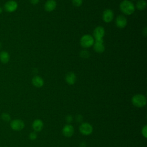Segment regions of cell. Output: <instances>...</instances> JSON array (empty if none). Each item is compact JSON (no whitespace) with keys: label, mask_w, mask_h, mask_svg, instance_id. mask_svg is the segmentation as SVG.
<instances>
[{"label":"cell","mask_w":147,"mask_h":147,"mask_svg":"<svg viewBox=\"0 0 147 147\" xmlns=\"http://www.w3.org/2000/svg\"><path fill=\"white\" fill-rule=\"evenodd\" d=\"M119 8L122 13L126 15H130L133 14L135 10L133 3L127 0L122 1L119 5Z\"/></svg>","instance_id":"cell-1"},{"label":"cell","mask_w":147,"mask_h":147,"mask_svg":"<svg viewBox=\"0 0 147 147\" xmlns=\"http://www.w3.org/2000/svg\"><path fill=\"white\" fill-rule=\"evenodd\" d=\"M131 103L135 107H142L146 104V98L142 94H136L132 97Z\"/></svg>","instance_id":"cell-2"},{"label":"cell","mask_w":147,"mask_h":147,"mask_svg":"<svg viewBox=\"0 0 147 147\" xmlns=\"http://www.w3.org/2000/svg\"><path fill=\"white\" fill-rule=\"evenodd\" d=\"M94 43V38L90 34H85L80 39V44L83 48H89Z\"/></svg>","instance_id":"cell-3"},{"label":"cell","mask_w":147,"mask_h":147,"mask_svg":"<svg viewBox=\"0 0 147 147\" xmlns=\"http://www.w3.org/2000/svg\"><path fill=\"white\" fill-rule=\"evenodd\" d=\"M79 131L82 134L88 136L92 133L93 127L90 123L88 122H83L79 126Z\"/></svg>","instance_id":"cell-4"},{"label":"cell","mask_w":147,"mask_h":147,"mask_svg":"<svg viewBox=\"0 0 147 147\" xmlns=\"http://www.w3.org/2000/svg\"><path fill=\"white\" fill-rule=\"evenodd\" d=\"M10 127L15 131H20L25 127V123L20 119H15L12 120L10 123Z\"/></svg>","instance_id":"cell-5"},{"label":"cell","mask_w":147,"mask_h":147,"mask_svg":"<svg viewBox=\"0 0 147 147\" xmlns=\"http://www.w3.org/2000/svg\"><path fill=\"white\" fill-rule=\"evenodd\" d=\"M3 7L6 11L8 13H13L17 9L18 3L16 1L9 0L5 3Z\"/></svg>","instance_id":"cell-6"},{"label":"cell","mask_w":147,"mask_h":147,"mask_svg":"<svg viewBox=\"0 0 147 147\" xmlns=\"http://www.w3.org/2000/svg\"><path fill=\"white\" fill-rule=\"evenodd\" d=\"M94 49L97 53H102L104 52L105 48L103 45V40L102 38L95 39L94 43Z\"/></svg>","instance_id":"cell-7"},{"label":"cell","mask_w":147,"mask_h":147,"mask_svg":"<svg viewBox=\"0 0 147 147\" xmlns=\"http://www.w3.org/2000/svg\"><path fill=\"white\" fill-rule=\"evenodd\" d=\"M62 133L65 137H70L74 133V127L70 124H67L63 127Z\"/></svg>","instance_id":"cell-8"},{"label":"cell","mask_w":147,"mask_h":147,"mask_svg":"<svg viewBox=\"0 0 147 147\" xmlns=\"http://www.w3.org/2000/svg\"><path fill=\"white\" fill-rule=\"evenodd\" d=\"M102 17L105 22H110L114 18V13L111 9H106L103 11Z\"/></svg>","instance_id":"cell-9"},{"label":"cell","mask_w":147,"mask_h":147,"mask_svg":"<svg viewBox=\"0 0 147 147\" xmlns=\"http://www.w3.org/2000/svg\"><path fill=\"white\" fill-rule=\"evenodd\" d=\"M115 24L117 27L119 28H123L127 25V20L125 18V17H124L122 15L118 16L116 18Z\"/></svg>","instance_id":"cell-10"},{"label":"cell","mask_w":147,"mask_h":147,"mask_svg":"<svg viewBox=\"0 0 147 147\" xmlns=\"http://www.w3.org/2000/svg\"><path fill=\"white\" fill-rule=\"evenodd\" d=\"M44 127L43 122L40 119H35L32 123V128L36 132L41 131Z\"/></svg>","instance_id":"cell-11"},{"label":"cell","mask_w":147,"mask_h":147,"mask_svg":"<svg viewBox=\"0 0 147 147\" xmlns=\"http://www.w3.org/2000/svg\"><path fill=\"white\" fill-rule=\"evenodd\" d=\"M105 29L102 26L96 27L94 30V36L95 39L102 38L105 35Z\"/></svg>","instance_id":"cell-12"},{"label":"cell","mask_w":147,"mask_h":147,"mask_svg":"<svg viewBox=\"0 0 147 147\" xmlns=\"http://www.w3.org/2000/svg\"><path fill=\"white\" fill-rule=\"evenodd\" d=\"M56 7V2L55 0H48L46 2L44 5L45 10L48 12L52 11Z\"/></svg>","instance_id":"cell-13"},{"label":"cell","mask_w":147,"mask_h":147,"mask_svg":"<svg viewBox=\"0 0 147 147\" xmlns=\"http://www.w3.org/2000/svg\"><path fill=\"white\" fill-rule=\"evenodd\" d=\"M33 85L37 88L41 87L44 85V80L42 78L39 76H34L32 80Z\"/></svg>","instance_id":"cell-14"},{"label":"cell","mask_w":147,"mask_h":147,"mask_svg":"<svg viewBox=\"0 0 147 147\" xmlns=\"http://www.w3.org/2000/svg\"><path fill=\"white\" fill-rule=\"evenodd\" d=\"M65 81L69 85L74 84L76 80V76L74 72H69L65 76Z\"/></svg>","instance_id":"cell-15"},{"label":"cell","mask_w":147,"mask_h":147,"mask_svg":"<svg viewBox=\"0 0 147 147\" xmlns=\"http://www.w3.org/2000/svg\"><path fill=\"white\" fill-rule=\"evenodd\" d=\"M10 60V55L7 51H2L0 52V61L3 64L7 63Z\"/></svg>","instance_id":"cell-16"},{"label":"cell","mask_w":147,"mask_h":147,"mask_svg":"<svg viewBox=\"0 0 147 147\" xmlns=\"http://www.w3.org/2000/svg\"><path fill=\"white\" fill-rule=\"evenodd\" d=\"M146 6V2L144 0H140L136 3V8L140 10H144Z\"/></svg>","instance_id":"cell-17"},{"label":"cell","mask_w":147,"mask_h":147,"mask_svg":"<svg viewBox=\"0 0 147 147\" xmlns=\"http://www.w3.org/2000/svg\"><path fill=\"white\" fill-rule=\"evenodd\" d=\"M1 118H2V119L3 121H4L5 122H9L11 119L10 115L8 113H2V115H1Z\"/></svg>","instance_id":"cell-18"},{"label":"cell","mask_w":147,"mask_h":147,"mask_svg":"<svg viewBox=\"0 0 147 147\" xmlns=\"http://www.w3.org/2000/svg\"><path fill=\"white\" fill-rule=\"evenodd\" d=\"M80 56L82 58H88L90 56V53L86 50H83L80 53Z\"/></svg>","instance_id":"cell-19"},{"label":"cell","mask_w":147,"mask_h":147,"mask_svg":"<svg viewBox=\"0 0 147 147\" xmlns=\"http://www.w3.org/2000/svg\"><path fill=\"white\" fill-rule=\"evenodd\" d=\"M72 2L75 6L79 7L82 5L83 0H72Z\"/></svg>","instance_id":"cell-20"},{"label":"cell","mask_w":147,"mask_h":147,"mask_svg":"<svg viewBox=\"0 0 147 147\" xmlns=\"http://www.w3.org/2000/svg\"><path fill=\"white\" fill-rule=\"evenodd\" d=\"M37 135L36 132H31L29 134V138L31 140H35L37 138Z\"/></svg>","instance_id":"cell-21"},{"label":"cell","mask_w":147,"mask_h":147,"mask_svg":"<svg viewBox=\"0 0 147 147\" xmlns=\"http://www.w3.org/2000/svg\"><path fill=\"white\" fill-rule=\"evenodd\" d=\"M141 133L142 134V136L145 137L146 138L147 137V126L145 125L141 130Z\"/></svg>","instance_id":"cell-22"},{"label":"cell","mask_w":147,"mask_h":147,"mask_svg":"<svg viewBox=\"0 0 147 147\" xmlns=\"http://www.w3.org/2000/svg\"><path fill=\"white\" fill-rule=\"evenodd\" d=\"M65 121L66 122L68 123H70L72 122L73 121V118H72V116L71 115H68L66 117H65Z\"/></svg>","instance_id":"cell-23"},{"label":"cell","mask_w":147,"mask_h":147,"mask_svg":"<svg viewBox=\"0 0 147 147\" xmlns=\"http://www.w3.org/2000/svg\"><path fill=\"white\" fill-rule=\"evenodd\" d=\"M83 118V117H82V115H80V114H78V115L76 116V117H75V120H76L77 122H80L82 121Z\"/></svg>","instance_id":"cell-24"},{"label":"cell","mask_w":147,"mask_h":147,"mask_svg":"<svg viewBox=\"0 0 147 147\" xmlns=\"http://www.w3.org/2000/svg\"><path fill=\"white\" fill-rule=\"evenodd\" d=\"M30 2L32 4H33V5H36L39 2V0H30Z\"/></svg>","instance_id":"cell-25"},{"label":"cell","mask_w":147,"mask_h":147,"mask_svg":"<svg viewBox=\"0 0 147 147\" xmlns=\"http://www.w3.org/2000/svg\"><path fill=\"white\" fill-rule=\"evenodd\" d=\"M142 34H143L145 36H146L147 32H146V27H145V28H144V29L143 30V31H142Z\"/></svg>","instance_id":"cell-26"},{"label":"cell","mask_w":147,"mask_h":147,"mask_svg":"<svg viewBox=\"0 0 147 147\" xmlns=\"http://www.w3.org/2000/svg\"><path fill=\"white\" fill-rule=\"evenodd\" d=\"M86 146V144L84 142H82L81 143V145H80V147H85Z\"/></svg>","instance_id":"cell-27"},{"label":"cell","mask_w":147,"mask_h":147,"mask_svg":"<svg viewBox=\"0 0 147 147\" xmlns=\"http://www.w3.org/2000/svg\"><path fill=\"white\" fill-rule=\"evenodd\" d=\"M2 11H3V9H2V8L0 6V14L2 13Z\"/></svg>","instance_id":"cell-28"},{"label":"cell","mask_w":147,"mask_h":147,"mask_svg":"<svg viewBox=\"0 0 147 147\" xmlns=\"http://www.w3.org/2000/svg\"><path fill=\"white\" fill-rule=\"evenodd\" d=\"M5 147H6V146H5Z\"/></svg>","instance_id":"cell-29"},{"label":"cell","mask_w":147,"mask_h":147,"mask_svg":"<svg viewBox=\"0 0 147 147\" xmlns=\"http://www.w3.org/2000/svg\"></svg>","instance_id":"cell-30"}]
</instances>
